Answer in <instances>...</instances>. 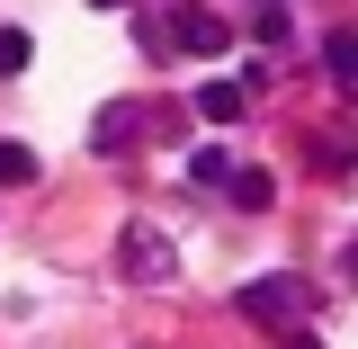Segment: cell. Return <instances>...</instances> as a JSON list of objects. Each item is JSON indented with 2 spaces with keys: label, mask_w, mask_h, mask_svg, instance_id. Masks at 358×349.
I'll return each mask as SVG.
<instances>
[{
  "label": "cell",
  "mask_w": 358,
  "mask_h": 349,
  "mask_svg": "<svg viewBox=\"0 0 358 349\" xmlns=\"http://www.w3.org/2000/svg\"><path fill=\"white\" fill-rule=\"evenodd\" d=\"M322 54H331V81H341V90H350V99H358V36H331V45H322Z\"/></svg>",
  "instance_id": "cell-4"
},
{
  "label": "cell",
  "mask_w": 358,
  "mask_h": 349,
  "mask_svg": "<svg viewBox=\"0 0 358 349\" xmlns=\"http://www.w3.org/2000/svg\"><path fill=\"white\" fill-rule=\"evenodd\" d=\"M179 45H188V54H224V27L206 9H179Z\"/></svg>",
  "instance_id": "cell-2"
},
{
  "label": "cell",
  "mask_w": 358,
  "mask_h": 349,
  "mask_svg": "<svg viewBox=\"0 0 358 349\" xmlns=\"http://www.w3.org/2000/svg\"><path fill=\"white\" fill-rule=\"evenodd\" d=\"M197 117H206V126H233V117H242V90H233V81H206V90H197Z\"/></svg>",
  "instance_id": "cell-3"
},
{
  "label": "cell",
  "mask_w": 358,
  "mask_h": 349,
  "mask_svg": "<svg viewBox=\"0 0 358 349\" xmlns=\"http://www.w3.org/2000/svg\"><path fill=\"white\" fill-rule=\"evenodd\" d=\"M188 179H197V188H224V179H242V171H224V152H197V162H188Z\"/></svg>",
  "instance_id": "cell-5"
},
{
  "label": "cell",
  "mask_w": 358,
  "mask_h": 349,
  "mask_svg": "<svg viewBox=\"0 0 358 349\" xmlns=\"http://www.w3.org/2000/svg\"><path fill=\"white\" fill-rule=\"evenodd\" d=\"M233 305H242V313H296V305H305V278H251Z\"/></svg>",
  "instance_id": "cell-1"
},
{
  "label": "cell",
  "mask_w": 358,
  "mask_h": 349,
  "mask_svg": "<svg viewBox=\"0 0 358 349\" xmlns=\"http://www.w3.org/2000/svg\"><path fill=\"white\" fill-rule=\"evenodd\" d=\"M18 63H27V36H18V27H0V72H18Z\"/></svg>",
  "instance_id": "cell-7"
},
{
  "label": "cell",
  "mask_w": 358,
  "mask_h": 349,
  "mask_svg": "<svg viewBox=\"0 0 358 349\" xmlns=\"http://www.w3.org/2000/svg\"><path fill=\"white\" fill-rule=\"evenodd\" d=\"M233 206H268V171H242V179H233Z\"/></svg>",
  "instance_id": "cell-6"
},
{
  "label": "cell",
  "mask_w": 358,
  "mask_h": 349,
  "mask_svg": "<svg viewBox=\"0 0 358 349\" xmlns=\"http://www.w3.org/2000/svg\"><path fill=\"white\" fill-rule=\"evenodd\" d=\"M350 278H358V242H350Z\"/></svg>",
  "instance_id": "cell-8"
}]
</instances>
